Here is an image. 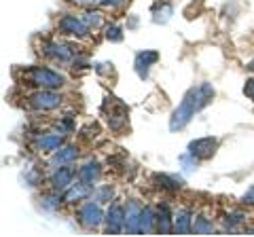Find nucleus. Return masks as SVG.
<instances>
[{"label":"nucleus","mask_w":254,"mask_h":237,"mask_svg":"<svg viewBox=\"0 0 254 237\" xmlns=\"http://www.w3.org/2000/svg\"><path fill=\"white\" fill-rule=\"evenodd\" d=\"M138 26V17H131V21H129V26L127 28H136Z\"/></svg>","instance_id":"nucleus-34"},{"label":"nucleus","mask_w":254,"mask_h":237,"mask_svg":"<svg viewBox=\"0 0 254 237\" xmlns=\"http://www.w3.org/2000/svg\"><path fill=\"white\" fill-rule=\"evenodd\" d=\"M157 233H161V235L174 233V214L170 212L168 203H161L157 208Z\"/></svg>","instance_id":"nucleus-15"},{"label":"nucleus","mask_w":254,"mask_h":237,"mask_svg":"<svg viewBox=\"0 0 254 237\" xmlns=\"http://www.w3.org/2000/svg\"><path fill=\"white\" fill-rule=\"evenodd\" d=\"M106 38L110 43H121L123 41V30L121 26H117V23H113V26L106 28Z\"/></svg>","instance_id":"nucleus-27"},{"label":"nucleus","mask_w":254,"mask_h":237,"mask_svg":"<svg viewBox=\"0 0 254 237\" xmlns=\"http://www.w3.org/2000/svg\"><path fill=\"white\" fill-rule=\"evenodd\" d=\"M102 4L104 6H119V4H123V0H102Z\"/></svg>","instance_id":"nucleus-33"},{"label":"nucleus","mask_w":254,"mask_h":237,"mask_svg":"<svg viewBox=\"0 0 254 237\" xmlns=\"http://www.w3.org/2000/svg\"><path fill=\"white\" fill-rule=\"evenodd\" d=\"M100 178H102V165L98 161H89L78 170V180H83V182L89 186H93Z\"/></svg>","instance_id":"nucleus-17"},{"label":"nucleus","mask_w":254,"mask_h":237,"mask_svg":"<svg viewBox=\"0 0 254 237\" xmlns=\"http://www.w3.org/2000/svg\"><path fill=\"white\" fill-rule=\"evenodd\" d=\"M180 165H182V170H185V172H195L197 165H199V159L187 151L185 155H180Z\"/></svg>","instance_id":"nucleus-26"},{"label":"nucleus","mask_w":254,"mask_h":237,"mask_svg":"<svg viewBox=\"0 0 254 237\" xmlns=\"http://www.w3.org/2000/svg\"><path fill=\"white\" fill-rule=\"evenodd\" d=\"M142 208L138 199H131L127 201V208H125V231L129 235H138L140 231V214H142Z\"/></svg>","instance_id":"nucleus-11"},{"label":"nucleus","mask_w":254,"mask_h":237,"mask_svg":"<svg viewBox=\"0 0 254 237\" xmlns=\"http://www.w3.org/2000/svg\"><path fill=\"white\" fill-rule=\"evenodd\" d=\"M155 182L159 188H163V191H180L182 184H185V180L176 174H155Z\"/></svg>","instance_id":"nucleus-18"},{"label":"nucleus","mask_w":254,"mask_h":237,"mask_svg":"<svg viewBox=\"0 0 254 237\" xmlns=\"http://www.w3.org/2000/svg\"><path fill=\"white\" fill-rule=\"evenodd\" d=\"M58 30L66 36H74V38H85L89 34V26L83 21V17H76V15H64L58 23Z\"/></svg>","instance_id":"nucleus-5"},{"label":"nucleus","mask_w":254,"mask_h":237,"mask_svg":"<svg viewBox=\"0 0 254 237\" xmlns=\"http://www.w3.org/2000/svg\"><path fill=\"white\" fill-rule=\"evenodd\" d=\"M41 51H43L45 58H49V59H53V61H62V64H66V61H72V59H74L72 49H70V47L60 45V43H55V41L45 43Z\"/></svg>","instance_id":"nucleus-10"},{"label":"nucleus","mask_w":254,"mask_h":237,"mask_svg":"<svg viewBox=\"0 0 254 237\" xmlns=\"http://www.w3.org/2000/svg\"><path fill=\"white\" fill-rule=\"evenodd\" d=\"M244 96L248 98L250 102H254V76L246 78V83H244Z\"/></svg>","instance_id":"nucleus-29"},{"label":"nucleus","mask_w":254,"mask_h":237,"mask_svg":"<svg viewBox=\"0 0 254 237\" xmlns=\"http://www.w3.org/2000/svg\"><path fill=\"white\" fill-rule=\"evenodd\" d=\"M242 203H244V205H254V184L242 195Z\"/></svg>","instance_id":"nucleus-30"},{"label":"nucleus","mask_w":254,"mask_h":237,"mask_svg":"<svg viewBox=\"0 0 254 237\" xmlns=\"http://www.w3.org/2000/svg\"><path fill=\"white\" fill-rule=\"evenodd\" d=\"M113 197H115V188L110 184H104V186H100V188H95L93 191V199L100 201V203H110L113 201Z\"/></svg>","instance_id":"nucleus-24"},{"label":"nucleus","mask_w":254,"mask_h":237,"mask_svg":"<svg viewBox=\"0 0 254 237\" xmlns=\"http://www.w3.org/2000/svg\"><path fill=\"white\" fill-rule=\"evenodd\" d=\"M62 129H64V131H72V129H74V123H72V118H70V117H66V118H64V121H62Z\"/></svg>","instance_id":"nucleus-32"},{"label":"nucleus","mask_w":254,"mask_h":237,"mask_svg":"<svg viewBox=\"0 0 254 237\" xmlns=\"http://www.w3.org/2000/svg\"><path fill=\"white\" fill-rule=\"evenodd\" d=\"M26 182H28V186H36L38 182H41V176L34 172V170H30L28 172V178H26Z\"/></svg>","instance_id":"nucleus-31"},{"label":"nucleus","mask_w":254,"mask_h":237,"mask_svg":"<svg viewBox=\"0 0 254 237\" xmlns=\"http://www.w3.org/2000/svg\"><path fill=\"white\" fill-rule=\"evenodd\" d=\"M212 98H214V87H212V83H201V85H197V87H190V89L187 91V96L182 98L180 106L174 110L172 117H170V129L172 131L185 129L187 125L193 121V117L210 104Z\"/></svg>","instance_id":"nucleus-1"},{"label":"nucleus","mask_w":254,"mask_h":237,"mask_svg":"<svg viewBox=\"0 0 254 237\" xmlns=\"http://www.w3.org/2000/svg\"><path fill=\"white\" fill-rule=\"evenodd\" d=\"M26 100H28V108L38 110V113L55 110L58 106H62V102H64V98L60 96V93H55L53 89H38L34 93H30Z\"/></svg>","instance_id":"nucleus-3"},{"label":"nucleus","mask_w":254,"mask_h":237,"mask_svg":"<svg viewBox=\"0 0 254 237\" xmlns=\"http://www.w3.org/2000/svg\"><path fill=\"white\" fill-rule=\"evenodd\" d=\"M155 229H157V212L153 208H148V205H144V208H142V214H140L138 235H148V233H153Z\"/></svg>","instance_id":"nucleus-19"},{"label":"nucleus","mask_w":254,"mask_h":237,"mask_svg":"<svg viewBox=\"0 0 254 237\" xmlns=\"http://www.w3.org/2000/svg\"><path fill=\"white\" fill-rule=\"evenodd\" d=\"M62 201H64V195H60L58 191H53V195H49V197H45L43 199V210L55 212L62 205Z\"/></svg>","instance_id":"nucleus-25"},{"label":"nucleus","mask_w":254,"mask_h":237,"mask_svg":"<svg viewBox=\"0 0 254 237\" xmlns=\"http://www.w3.org/2000/svg\"><path fill=\"white\" fill-rule=\"evenodd\" d=\"M127 125V106L121 102H115V110L108 115V127L113 131H123Z\"/></svg>","instance_id":"nucleus-16"},{"label":"nucleus","mask_w":254,"mask_h":237,"mask_svg":"<svg viewBox=\"0 0 254 237\" xmlns=\"http://www.w3.org/2000/svg\"><path fill=\"white\" fill-rule=\"evenodd\" d=\"M159 61V53L157 51H150V49H144L136 53V59H133V68H136V74L140 81H146L148 78V72H150V66H155Z\"/></svg>","instance_id":"nucleus-9"},{"label":"nucleus","mask_w":254,"mask_h":237,"mask_svg":"<svg viewBox=\"0 0 254 237\" xmlns=\"http://www.w3.org/2000/svg\"><path fill=\"white\" fill-rule=\"evenodd\" d=\"M193 233L195 235H212L214 233V223L208 216H197L193 220Z\"/></svg>","instance_id":"nucleus-21"},{"label":"nucleus","mask_w":254,"mask_h":237,"mask_svg":"<svg viewBox=\"0 0 254 237\" xmlns=\"http://www.w3.org/2000/svg\"><path fill=\"white\" fill-rule=\"evenodd\" d=\"M172 13H174L172 4H168V2H159L155 9H153V21H155V23H165V21L172 17Z\"/></svg>","instance_id":"nucleus-23"},{"label":"nucleus","mask_w":254,"mask_h":237,"mask_svg":"<svg viewBox=\"0 0 254 237\" xmlns=\"http://www.w3.org/2000/svg\"><path fill=\"white\" fill-rule=\"evenodd\" d=\"M104 227L106 233L110 235H119L121 231H125V208L121 203H113L104 216Z\"/></svg>","instance_id":"nucleus-6"},{"label":"nucleus","mask_w":254,"mask_h":237,"mask_svg":"<svg viewBox=\"0 0 254 237\" xmlns=\"http://www.w3.org/2000/svg\"><path fill=\"white\" fill-rule=\"evenodd\" d=\"M89 195H93V186L85 184L83 180L78 182H72L66 191H64V203H76V201H83L87 199Z\"/></svg>","instance_id":"nucleus-12"},{"label":"nucleus","mask_w":254,"mask_h":237,"mask_svg":"<svg viewBox=\"0 0 254 237\" xmlns=\"http://www.w3.org/2000/svg\"><path fill=\"white\" fill-rule=\"evenodd\" d=\"M246 212H242V210H233V212H229V214L225 216V229L227 231H235L240 225H244L246 223Z\"/></svg>","instance_id":"nucleus-22"},{"label":"nucleus","mask_w":254,"mask_h":237,"mask_svg":"<svg viewBox=\"0 0 254 237\" xmlns=\"http://www.w3.org/2000/svg\"><path fill=\"white\" fill-rule=\"evenodd\" d=\"M78 159V148L76 146H62L60 151L53 153V159H51V165H68Z\"/></svg>","instance_id":"nucleus-20"},{"label":"nucleus","mask_w":254,"mask_h":237,"mask_svg":"<svg viewBox=\"0 0 254 237\" xmlns=\"http://www.w3.org/2000/svg\"><path fill=\"white\" fill-rule=\"evenodd\" d=\"M100 201H95V199H91V201H85V203H81V208L76 210V220L81 223V227L83 229H98L102 223H104V212H102V208H100Z\"/></svg>","instance_id":"nucleus-4"},{"label":"nucleus","mask_w":254,"mask_h":237,"mask_svg":"<svg viewBox=\"0 0 254 237\" xmlns=\"http://www.w3.org/2000/svg\"><path fill=\"white\" fill-rule=\"evenodd\" d=\"M216 148H218V140L216 138H212V136H205V138H197L193 140L189 144V153L190 155H195L197 159H210V157L216 153Z\"/></svg>","instance_id":"nucleus-7"},{"label":"nucleus","mask_w":254,"mask_h":237,"mask_svg":"<svg viewBox=\"0 0 254 237\" xmlns=\"http://www.w3.org/2000/svg\"><path fill=\"white\" fill-rule=\"evenodd\" d=\"M64 146V133H45V136L36 138L34 148L38 153H55Z\"/></svg>","instance_id":"nucleus-14"},{"label":"nucleus","mask_w":254,"mask_h":237,"mask_svg":"<svg viewBox=\"0 0 254 237\" xmlns=\"http://www.w3.org/2000/svg\"><path fill=\"white\" fill-rule=\"evenodd\" d=\"M23 81L28 85L38 87V89H60V87L66 85V76L47 66H32L23 70Z\"/></svg>","instance_id":"nucleus-2"},{"label":"nucleus","mask_w":254,"mask_h":237,"mask_svg":"<svg viewBox=\"0 0 254 237\" xmlns=\"http://www.w3.org/2000/svg\"><path fill=\"white\" fill-rule=\"evenodd\" d=\"M74 174H76V170L70 163L55 168L53 176H51V188H53V191H58V193H64L70 184L74 182Z\"/></svg>","instance_id":"nucleus-8"},{"label":"nucleus","mask_w":254,"mask_h":237,"mask_svg":"<svg viewBox=\"0 0 254 237\" xmlns=\"http://www.w3.org/2000/svg\"><path fill=\"white\" fill-rule=\"evenodd\" d=\"M83 21H85L89 28H100V26H102V15L89 11V13H85V15H83Z\"/></svg>","instance_id":"nucleus-28"},{"label":"nucleus","mask_w":254,"mask_h":237,"mask_svg":"<svg viewBox=\"0 0 254 237\" xmlns=\"http://www.w3.org/2000/svg\"><path fill=\"white\" fill-rule=\"evenodd\" d=\"M193 210L190 208H180L174 214V233L178 235H189L193 233Z\"/></svg>","instance_id":"nucleus-13"}]
</instances>
